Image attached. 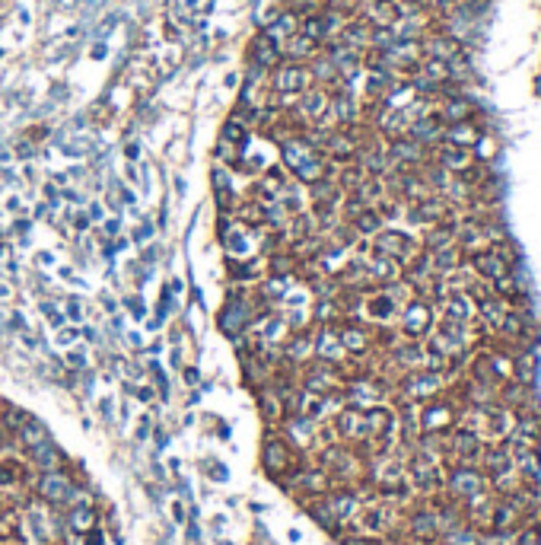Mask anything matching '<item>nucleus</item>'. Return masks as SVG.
Here are the masks:
<instances>
[{"instance_id":"nucleus-1","label":"nucleus","mask_w":541,"mask_h":545,"mask_svg":"<svg viewBox=\"0 0 541 545\" xmlns=\"http://www.w3.org/2000/svg\"><path fill=\"white\" fill-rule=\"evenodd\" d=\"M268 86L274 93L271 99H280V96L297 99L299 93H306L309 86H316V83H312L309 67L306 64H299V61H280V64L268 73Z\"/></svg>"},{"instance_id":"nucleus-2","label":"nucleus","mask_w":541,"mask_h":545,"mask_svg":"<svg viewBox=\"0 0 541 545\" xmlns=\"http://www.w3.org/2000/svg\"><path fill=\"white\" fill-rule=\"evenodd\" d=\"M280 61H284L280 58V45L264 36V32H258V36L249 42V67H258V71L271 73Z\"/></svg>"},{"instance_id":"nucleus-3","label":"nucleus","mask_w":541,"mask_h":545,"mask_svg":"<svg viewBox=\"0 0 541 545\" xmlns=\"http://www.w3.org/2000/svg\"><path fill=\"white\" fill-rule=\"evenodd\" d=\"M252 303H245L242 294H236L230 300V303L223 306V312H220V329L226 332V335H239V332L245 329V322L252 319Z\"/></svg>"},{"instance_id":"nucleus-4","label":"nucleus","mask_w":541,"mask_h":545,"mask_svg":"<svg viewBox=\"0 0 541 545\" xmlns=\"http://www.w3.org/2000/svg\"><path fill=\"white\" fill-rule=\"evenodd\" d=\"M297 29H299V16H297V13H293V10H287V6H284V10L271 13V16H268V23H264V29H262V32L280 45V42H287V39H290V36H297Z\"/></svg>"},{"instance_id":"nucleus-5","label":"nucleus","mask_w":541,"mask_h":545,"mask_svg":"<svg viewBox=\"0 0 541 545\" xmlns=\"http://www.w3.org/2000/svg\"><path fill=\"white\" fill-rule=\"evenodd\" d=\"M319 51H321V45L312 42V39H306L303 32H297V36H290L287 42H280V58L284 61H299V64H306V61L316 58Z\"/></svg>"},{"instance_id":"nucleus-6","label":"nucleus","mask_w":541,"mask_h":545,"mask_svg":"<svg viewBox=\"0 0 541 545\" xmlns=\"http://www.w3.org/2000/svg\"><path fill=\"white\" fill-rule=\"evenodd\" d=\"M421 54H427V58H433V61H449L458 54V45L452 42V39L446 36H436V39H427V42H421Z\"/></svg>"},{"instance_id":"nucleus-7","label":"nucleus","mask_w":541,"mask_h":545,"mask_svg":"<svg viewBox=\"0 0 541 545\" xmlns=\"http://www.w3.org/2000/svg\"><path fill=\"white\" fill-rule=\"evenodd\" d=\"M373 246H376V252H386V258H405L408 255V240L401 233H376Z\"/></svg>"},{"instance_id":"nucleus-8","label":"nucleus","mask_w":541,"mask_h":545,"mask_svg":"<svg viewBox=\"0 0 541 545\" xmlns=\"http://www.w3.org/2000/svg\"><path fill=\"white\" fill-rule=\"evenodd\" d=\"M316 351V342H312L309 335H293L290 342L284 345V357L293 360V364H299V360H306L309 354Z\"/></svg>"},{"instance_id":"nucleus-9","label":"nucleus","mask_w":541,"mask_h":545,"mask_svg":"<svg viewBox=\"0 0 541 545\" xmlns=\"http://www.w3.org/2000/svg\"><path fill=\"white\" fill-rule=\"evenodd\" d=\"M421 144L417 141H411V138H401V141H395L392 147H388V156L392 160H398V163H417L421 160Z\"/></svg>"},{"instance_id":"nucleus-10","label":"nucleus","mask_w":541,"mask_h":545,"mask_svg":"<svg viewBox=\"0 0 541 545\" xmlns=\"http://www.w3.org/2000/svg\"><path fill=\"white\" fill-rule=\"evenodd\" d=\"M440 138V121L436 118H423V121H414L411 125V141L423 144V141H436Z\"/></svg>"},{"instance_id":"nucleus-11","label":"nucleus","mask_w":541,"mask_h":545,"mask_svg":"<svg viewBox=\"0 0 541 545\" xmlns=\"http://www.w3.org/2000/svg\"><path fill=\"white\" fill-rule=\"evenodd\" d=\"M427 322H430V316H427V306L414 303V306H408V310H405V329L411 332V335H417V332H423V329H427Z\"/></svg>"},{"instance_id":"nucleus-12","label":"nucleus","mask_w":541,"mask_h":545,"mask_svg":"<svg viewBox=\"0 0 541 545\" xmlns=\"http://www.w3.org/2000/svg\"><path fill=\"white\" fill-rule=\"evenodd\" d=\"M42 491H45V497H51V501H64L67 491H71V482H67L64 475H45Z\"/></svg>"},{"instance_id":"nucleus-13","label":"nucleus","mask_w":541,"mask_h":545,"mask_svg":"<svg viewBox=\"0 0 541 545\" xmlns=\"http://www.w3.org/2000/svg\"><path fill=\"white\" fill-rule=\"evenodd\" d=\"M316 354H319V357H325V360H331L334 354H341V338L334 335V332L325 329V332H321V338L316 342Z\"/></svg>"},{"instance_id":"nucleus-14","label":"nucleus","mask_w":541,"mask_h":545,"mask_svg":"<svg viewBox=\"0 0 541 545\" xmlns=\"http://www.w3.org/2000/svg\"><path fill=\"white\" fill-rule=\"evenodd\" d=\"M264 466L271 469H280V466H287V447L284 444H277V440H271L268 447H264Z\"/></svg>"},{"instance_id":"nucleus-15","label":"nucleus","mask_w":541,"mask_h":545,"mask_svg":"<svg viewBox=\"0 0 541 545\" xmlns=\"http://www.w3.org/2000/svg\"><path fill=\"white\" fill-rule=\"evenodd\" d=\"M354 230L357 233H376L379 230V214H373L369 208H360V214L354 217Z\"/></svg>"},{"instance_id":"nucleus-16","label":"nucleus","mask_w":541,"mask_h":545,"mask_svg":"<svg viewBox=\"0 0 541 545\" xmlns=\"http://www.w3.org/2000/svg\"><path fill=\"white\" fill-rule=\"evenodd\" d=\"M449 141H452L455 147H462V144H475L478 134H475V128H471V125H452V128H449Z\"/></svg>"},{"instance_id":"nucleus-17","label":"nucleus","mask_w":541,"mask_h":545,"mask_svg":"<svg viewBox=\"0 0 541 545\" xmlns=\"http://www.w3.org/2000/svg\"><path fill=\"white\" fill-rule=\"evenodd\" d=\"M443 166H452V169L468 166V153H465V150H458V147L443 150Z\"/></svg>"},{"instance_id":"nucleus-18","label":"nucleus","mask_w":541,"mask_h":545,"mask_svg":"<svg viewBox=\"0 0 541 545\" xmlns=\"http://www.w3.org/2000/svg\"><path fill=\"white\" fill-rule=\"evenodd\" d=\"M42 312H45V319H48V325H54V329H64V316H61V310L54 303H42Z\"/></svg>"},{"instance_id":"nucleus-19","label":"nucleus","mask_w":541,"mask_h":545,"mask_svg":"<svg viewBox=\"0 0 541 545\" xmlns=\"http://www.w3.org/2000/svg\"><path fill=\"white\" fill-rule=\"evenodd\" d=\"M478 268H481L484 275H494V277H497V275H503V271H506L503 265H497V258H494V255H484V258H478Z\"/></svg>"},{"instance_id":"nucleus-20","label":"nucleus","mask_w":541,"mask_h":545,"mask_svg":"<svg viewBox=\"0 0 541 545\" xmlns=\"http://www.w3.org/2000/svg\"><path fill=\"white\" fill-rule=\"evenodd\" d=\"M443 115H446V118H452V121H462L465 115H468V106H465V102H446Z\"/></svg>"},{"instance_id":"nucleus-21","label":"nucleus","mask_w":541,"mask_h":545,"mask_svg":"<svg viewBox=\"0 0 541 545\" xmlns=\"http://www.w3.org/2000/svg\"><path fill=\"white\" fill-rule=\"evenodd\" d=\"M67 319H73V322L83 319V306H80V300H67Z\"/></svg>"},{"instance_id":"nucleus-22","label":"nucleus","mask_w":541,"mask_h":545,"mask_svg":"<svg viewBox=\"0 0 541 545\" xmlns=\"http://www.w3.org/2000/svg\"><path fill=\"white\" fill-rule=\"evenodd\" d=\"M67 360H71V367H80V370H83V367H86V354H83V351H73Z\"/></svg>"},{"instance_id":"nucleus-23","label":"nucleus","mask_w":541,"mask_h":545,"mask_svg":"<svg viewBox=\"0 0 541 545\" xmlns=\"http://www.w3.org/2000/svg\"><path fill=\"white\" fill-rule=\"evenodd\" d=\"M321 4L331 6V10H344V13H347V6H351L354 0H321Z\"/></svg>"},{"instance_id":"nucleus-24","label":"nucleus","mask_w":541,"mask_h":545,"mask_svg":"<svg viewBox=\"0 0 541 545\" xmlns=\"http://www.w3.org/2000/svg\"><path fill=\"white\" fill-rule=\"evenodd\" d=\"M128 310H134V316L140 319L143 316V303H140V297H134V300H128Z\"/></svg>"},{"instance_id":"nucleus-25","label":"nucleus","mask_w":541,"mask_h":545,"mask_svg":"<svg viewBox=\"0 0 541 545\" xmlns=\"http://www.w3.org/2000/svg\"><path fill=\"white\" fill-rule=\"evenodd\" d=\"M73 338H77V332H73V329H64V332L58 335V342H61V345H71Z\"/></svg>"},{"instance_id":"nucleus-26","label":"nucleus","mask_w":541,"mask_h":545,"mask_svg":"<svg viewBox=\"0 0 541 545\" xmlns=\"http://www.w3.org/2000/svg\"><path fill=\"white\" fill-rule=\"evenodd\" d=\"M137 153H140V150H137V144H128V147H125V156H128L131 163L137 160Z\"/></svg>"},{"instance_id":"nucleus-27","label":"nucleus","mask_w":541,"mask_h":545,"mask_svg":"<svg viewBox=\"0 0 541 545\" xmlns=\"http://www.w3.org/2000/svg\"><path fill=\"white\" fill-rule=\"evenodd\" d=\"M452 4H455V0H430V6H436V10H446Z\"/></svg>"},{"instance_id":"nucleus-28","label":"nucleus","mask_w":541,"mask_h":545,"mask_svg":"<svg viewBox=\"0 0 541 545\" xmlns=\"http://www.w3.org/2000/svg\"><path fill=\"white\" fill-rule=\"evenodd\" d=\"M105 233H108V236H118V220H108V223H105Z\"/></svg>"},{"instance_id":"nucleus-29","label":"nucleus","mask_w":541,"mask_h":545,"mask_svg":"<svg viewBox=\"0 0 541 545\" xmlns=\"http://www.w3.org/2000/svg\"><path fill=\"white\" fill-rule=\"evenodd\" d=\"M38 265H45V268H48V265H54V262H51V255H48V252H38Z\"/></svg>"},{"instance_id":"nucleus-30","label":"nucleus","mask_w":541,"mask_h":545,"mask_svg":"<svg viewBox=\"0 0 541 545\" xmlns=\"http://www.w3.org/2000/svg\"><path fill=\"white\" fill-rule=\"evenodd\" d=\"M6 297H10V284L0 281V300H6Z\"/></svg>"},{"instance_id":"nucleus-31","label":"nucleus","mask_w":541,"mask_h":545,"mask_svg":"<svg viewBox=\"0 0 541 545\" xmlns=\"http://www.w3.org/2000/svg\"><path fill=\"white\" fill-rule=\"evenodd\" d=\"M90 217H93V220H99V217H102V208H99V204H93V208H90Z\"/></svg>"},{"instance_id":"nucleus-32","label":"nucleus","mask_w":541,"mask_h":545,"mask_svg":"<svg viewBox=\"0 0 541 545\" xmlns=\"http://www.w3.org/2000/svg\"><path fill=\"white\" fill-rule=\"evenodd\" d=\"M175 192L185 195V179H182V175H179V179H175Z\"/></svg>"},{"instance_id":"nucleus-33","label":"nucleus","mask_w":541,"mask_h":545,"mask_svg":"<svg viewBox=\"0 0 541 545\" xmlns=\"http://www.w3.org/2000/svg\"><path fill=\"white\" fill-rule=\"evenodd\" d=\"M0 258H4V262H10V249H6V246H0Z\"/></svg>"}]
</instances>
